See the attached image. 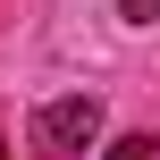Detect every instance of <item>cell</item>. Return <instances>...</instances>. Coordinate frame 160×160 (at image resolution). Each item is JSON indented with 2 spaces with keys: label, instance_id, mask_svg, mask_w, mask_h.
I'll return each mask as SVG.
<instances>
[{
  "label": "cell",
  "instance_id": "obj_3",
  "mask_svg": "<svg viewBox=\"0 0 160 160\" xmlns=\"http://www.w3.org/2000/svg\"><path fill=\"white\" fill-rule=\"evenodd\" d=\"M118 17L127 25H160V0H118Z\"/></svg>",
  "mask_w": 160,
  "mask_h": 160
},
{
  "label": "cell",
  "instance_id": "obj_1",
  "mask_svg": "<svg viewBox=\"0 0 160 160\" xmlns=\"http://www.w3.org/2000/svg\"><path fill=\"white\" fill-rule=\"evenodd\" d=\"M93 143H101V101H93V93H51V101L34 110V152L84 160Z\"/></svg>",
  "mask_w": 160,
  "mask_h": 160
},
{
  "label": "cell",
  "instance_id": "obj_2",
  "mask_svg": "<svg viewBox=\"0 0 160 160\" xmlns=\"http://www.w3.org/2000/svg\"><path fill=\"white\" fill-rule=\"evenodd\" d=\"M110 160H160V135H118Z\"/></svg>",
  "mask_w": 160,
  "mask_h": 160
},
{
  "label": "cell",
  "instance_id": "obj_4",
  "mask_svg": "<svg viewBox=\"0 0 160 160\" xmlns=\"http://www.w3.org/2000/svg\"><path fill=\"white\" fill-rule=\"evenodd\" d=\"M0 160H17V152H8V143H0Z\"/></svg>",
  "mask_w": 160,
  "mask_h": 160
}]
</instances>
